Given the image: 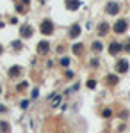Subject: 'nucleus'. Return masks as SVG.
I'll use <instances>...</instances> for the list:
<instances>
[{
    "mask_svg": "<svg viewBox=\"0 0 130 133\" xmlns=\"http://www.w3.org/2000/svg\"><path fill=\"white\" fill-rule=\"evenodd\" d=\"M39 30L41 34H45V36H52L54 34V21L52 20H43L39 25Z\"/></svg>",
    "mask_w": 130,
    "mask_h": 133,
    "instance_id": "nucleus-1",
    "label": "nucleus"
},
{
    "mask_svg": "<svg viewBox=\"0 0 130 133\" xmlns=\"http://www.w3.org/2000/svg\"><path fill=\"white\" fill-rule=\"evenodd\" d=\"M128 29V21L127 20H118L114 23V27H112V30L116 32V34H125Z\"/></svg>",
    "mask_w": 130,
    "mask_h": 133,
    "instance_id": "nucleus-2",
    "label": "nucleus"
},
{
    "mask_svg": "<svg viewBox=\"0 0 130 133\" xmlns=\"http://www.w3.org/2000/svg\"><path fill=\"white\" fill-rule=\"evenodd\" d=\"M128 68H130V64H128V61H125V59H120V61L116 62V71L118 73H127Z\"/></svg>",
    "mask_w": 130,
    "mask_h": 133,
    "instance_id": "nucleus-3",
    "label": "nucleus"
},
{
    "mask_svg": "<svg viewBox=\"0 0 130 133\" xmlns=\"http://www.w3.org/2000/svg\"><path fill=\"white\" fill-rule=\"evenodd\" d=\"M30 36H32V27L30 25H21V29H20V37L21 39H29Z\"/></svg>",
    "mask_w": 130,
    "mask_h": 133,
    "instance_id": "nucleus-4",
    "label": "nucleus"
},
{
    "mask_svg": "<svg viewBox=\"0 0 130 133\" xmlns=\"http://www.w3.org/2000/svg\"><path fill=\"white\" fill-rule=\"evenodd\" d=\"M105 11H107V14H118V12H120V5H118L116 2H109L107 7H105Z\"/></svg>",
    "mask_w": 130,
    "mask_h": 133,
    "instance_id": "nucleus-5",
    "label": "nucleus"
},
{
    "mask_svg": "<svg viewBox=\"0 0 130 133\" xmlns=\"http://www.w3.org/2000/svg\"><path fill=\"white\" fill-rule=\"evenodd\" d=\"M121 50H123V48H121L120 43H110V44H109V53H110V55H118Z\"/></svg>",
    "mask_w": 130,
    "mask_h": 133,
    "instance_id": "nucleus-6",
    "label": "nucleus"
},
{
    "mask_svg": "<svg viewBox=\"0 0 130 133\" xmlns=\"http://www.w3.org/2000/svg\"><path fill=\"white\" fill-rule=\"evenodd\" d=\"M79 5H80L79 0H66V7H68L70 11H77V9H79Z\"/></svg>",
    "mask_w": 130,
    "mask_h": 133,
    "instance_id": "nucleus-7",
    "label": "nucleus"
},
{
    "mask_svg": "<svg viewBox=\"0 0 130 133\" xmlns=\"http://www.w3.org/2000/svg\"><path fill=\"white\" fill-rule=\"evenodd\" d=\"M80 36V25H71V29H70V37H79Z\"/></svg>",
    "mask_w": 130,
    "mask_h": 133,
    "instance_id": "nucleus-8",
    "label": "nucleus"
},
{
    "mask_svg": "<svg viewBox=\"0 0 130 133\" xmlns=\"http://www.w3.org/2000/svg\"><path fill=\"white\" fill-rule=\"evenodd\" d=\"M107 32H109V25L105 21H102L100 25H98V34L100 36H107Z\"/></svg>",
    "mask_w": 130,
    "mask_h": 133,
    "instance_id": "nucleus-9",
    "label": "nucleus"
},
{
    "mask_svg": "<svg viewBox=\"0 0 130 133\" xmlns=\"http://www.w3.org/2000/svg\"><path fill=\"white\" fill-rule=\"evenodd\" d=\"M20 75H21V68L20 66H14V68L9 69V76L11 78H16V76H20Z\"/></svg>",
    "mask_w": 130,
    "mask_h": 133,
    "instance_id": "nucleus-10",
    "label": "nucleus"
},
{
    "mask_svg": "<svg viewBox=\"0 0 130 133\" xmlns=\"http://www.w3.org/2000/svg\"><path fill=\"white\" fill-rule=\"evenodd\" d=\"M48 46H50L48 41H39V44H38V51H39V53H46V51H48Z\"/></svg>",
    "mask_w": 130,
    "mask_h": 133,
    "instance_id": "nucleus-11",
    "label": "nucleus"
},
{
    "mask_svg": "<svg viewBox=\"0 0 130 133\" xmlns=\"http://www.w3.org/2000/svg\"><path fill=\"white\" fill-rule=\"evenodd\" d=\"M11 131V126L7 121H0V133H9Z\"/></svg>",
    "mask_w": 130,
    "mask_h": 133,
    "instance_id": "nucleus-12",
    "label": "nucleus"
},
{
    "mask_svg": "<svg viewBox=\"0 0 130 133\" xmlns=\"http://www.w3.org/2000/svg\"><path fill=\"white\" fill-rule=\"evenodd\" d=\"M91 50H93V51H100L102 50V43L100 41H94L93 44H91Z\"/></svg>",
    "mask_w": 130,
    "mask_h": 133,
    "instance_id": "nucleus-13",
    "label": "nucleus"
},
{
    "mask_svg": "<svg viewBox=\"0 0 130 133\" xmlns=\"http://www.w3.org/2000/svg\"><path fill=\"white\" fill-rule=\"evenodd\" d=\"M82 48H84L82 44H75V46H73V53H75V55H80V53H82Z\"/></svg>",
    "mask_w": 130,
    "mask_h": 133,
    "instance_id": "nucleus-14",
    "label": "nucleus"
},
{
    "mask_svg": "<svg viewBox=\"0 0 130 133\" xmlns=\"http://www.w3.org/2000/svg\"><path fill=\"white\" fill-rule=\"evenodd\" d=\"M27 87H29V83H27V82H21V83L16 85V91H23V89H27Z\"/></svg>",
    "mask_w": 130,
    "mask_h": 133,
    "instance_id": "nucleus-15",
    "label": "nucleus"
},
{
    "mask_svg": "<svg viewBox=\"0 0 130 133\" xmlns=\"http://www.w3.org/2000/svg\"><path fill=\"white\" fill-rule=\"evenodd\" d=\"M61 64H62L64 68H66V66H70V59H68V57H64V59L61 61Z\"/></svg>",
    "mask_w": 130,
    "mask_h": 133,
    "instance_id": "nucleus-16",
    "label": "nucleus"
},
{
    "mask_svg": "<svg viewBox=\"0 0 130 133\" xmlns=\"http://www.w3.org/2000/svg\"><path fill=\"white\" fill-rule=\"evenodd\" d=\"M116 82H118V78L114 75H109V83H116Z\"/></svg>",
    "mask_w": 130,
    "mask_h": 133,
    "instance_id": "nucleus-17",
    "label": "nucleus"
},
{
    "mask_svg": "<svg viewBox=\"0 0 130 133\" xmlns=\"http://www.w3.org/2000/svg\"><path fill=\"white\" fill-rule=\"evenodd\" d=\"M87 87H89V89H94V87H96V82H94V80H89V82H87Z\"/></svg>",
    "mask_w": 130,
    "mask_h": 133,
    "instance_id": "nucleus-18",
    "label": "nucleus"
},
{
    "mask_svg": "<svg viewBox=\"0 0 130 133\" xmlns=\"http://www.w3.org/2000/svg\"><path fill=\"white\" fill-rule=\"evenodd\" d=\"M98 64H100V61H98V59H93V61H91V66H93V68H96Z\"/></svg>",
    "mask_w": 130,
    "mask_h": 133,
    "instance_id": "nucleus-19",
    "label": "nucleus"
},
{
    "mask_svg": "<svg viewBox=\"0 0 130 133\" xmlns=\"http://www.w3.org/2000/svg\"><path fill=\"white\" fill-rule=\"evenodd\" d=\"M123 50H127V51H130V39L127 43H125V46H123Z\"/></svg>",
    "mask_w": 130,
    "mask_h": 133,
    "instance_id": "nucleus-20",
    "label": "nucleus"
},
{
    "mask_svg": "<svg viewBox=\"0 0 130 133\" xmlns=\"http://www.w3.org/2000/svg\"><path fill=\"white\" fill-rule=\"evenodd\" d=\"M13 46H14V48H16V50H20L21 43H20V41H14V43H13Z\"/></svg>",
    "mask_w": 130,
    "mask_h": 133,
    "instance_id": "nucleus-21",
    "label": "nucleus"
},
{
    "mask_svg": "<svg viewBox=\"0 0 130 133\" xmlns=\"http://www.w3.org/2000/svg\"><path fill=\"white\" fill-rule=\"evenodd\" d=\"M27 107H29V101H27V99H25V101H21V108H27Z\"/></svg>",
    "mask_w": 130,
    "mask_h": 133,
    "instance_id": "nucleus-22",
    "label": "nucleus"
},
{
    "mask_svg": "<svg viewBox=\"0 0 130 133\" xmlns=\"http://www.w3.org/2000/svg\"><path fill=\"white\" fill-rule=\"evenodd\" d=\"M109 115H110V110H109V108H107V110H103V117H109Z\"/></svg>",
    "mask_w": 130,
    "mask_h": 133,
    "instance_id": "nucleus-23",
    "label": "nucleus"
},
{
    "mask_svg": "<svg viewBox=\"0 0 130 133\" xmlns=\"http://www.w3.org/2000/svg\"><path fill=\"white\" fill-rule=\"evenodd\" d=\"M21 2H25V4H29V0H21Z\"/></svg>",
    "mask_w": 130,
    "mask_h": 133,
    "instance_id": "nucleus-24",
    "label": "nucleus"
},
{
    "mask_svg": "<svg viewBox=\"0 0 130 133\" xmlns=\"http://www.w3.org/2000/svg\"><path fill=\"white\" fill-rule=\"evenodd\" d=\"M0 53H2V46H0Z\"/></svg>",
    "mask_w": 130,
    "mask_h": 133,
    "instance_id": "nucleus-25",
    "label": "nucleus"
},
{
    "mask_svg": "<svg viewBox=\"0 0 130 133\" xmlns=\"http://www.w3.org/2000/svg\"><path fill=\"white\" fill-rule=\"evenodd\" d=\"M0 92H2V87H0Z\"/></svg>",
    "mask_w": 130,
    "mask_h": 133,
    "instance_id": "nucleus-26",
    "label": "nucleus"
}]
</instances>
